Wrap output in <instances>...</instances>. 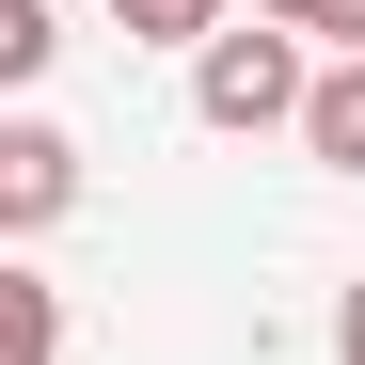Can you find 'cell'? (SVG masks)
Instances as JSON below:
<instances>
[{
  "label": "cell",
  "mask_w": 365,
  "mask_h": 365,
  "mask_svg": "<svg viewBox=\"0 0 365 365\" xmlns=\"http://www.w3.org/2000/svg\"><path fill=\"white\" fill-rule=\"evenodd\" d=\"M48 48H64V32H48V0H0V80H48Z\"/></svg>",
  "instance_id": "6"
},
{
  "label": "cell",
  "mask_w": 365,
  "mask_h": 365,
  "mask_svg": "<svg viewBox=\"0 0 365 365\" xmlns=\"http://www.w3.org/2000/svg\"><path fill=\"white\" fill-rule=\"evenodd\" d=\"M334 365H365V286H349V302H334Z\"/></svg>",
  "instance_id": "8"
},
{
  "label": "cell",
  "mask_w": 365,
  "mask_h": 365,
  "mask_svg": "<svg viewBox=\"0 0 365 365\" xmlns=\"http://www.w3.org/2000/svg\"><path fill=\"white\" fill-rule=\"evenodd\" d=\"M128 48H222V0H111Z\"/></svg>",
  "instance_id": "5"
},
{
  "label": "cell",
  "mask_w": 365,
  "mask_h": 365,
  "mask_svg": "<svg viewBox=\"0 0 365 365\" xmlns=\"http://www.w3.org/2000/svg\"><path fill=\"white\" fill-rule=\"evenodd\" d=\"M255 16H270V32H318V16H334V0H255Z\"/></svg>",
  "instance_id": "9"
},
{
  "label": "cell",
  "mask_w": 365,
  "mask_h": 365,
  "mask_svg": "<svg viewBox=\"0 0 365 365\" xmlns=\"http://www.w3.org/2000/svg\"><path fill=\"white\" fill-rule=\"evenodd\" d=\"M191 111L222 143H255V128H302V111H318V64H302V32H222V48H191Z\"/></svg>",
  "instance_id": "1"
},
{
  "label": "cell",
  "mask_w": 365,
  "mask_h": 365,
  "mask_svg": "<svg viewBox=\"0 0 365 365\" xmlns=\"http://www.w3.org/2000/svg\"><path fill=\"white\" fill-rule=\"evenodd\" d=\"M0 318H16V349H0V365H64V286H48V270L0 286Z\"/></svg>",
  "instance_id": "4"
},
{
  "label": "cell",
  "mask_w": 365,
  "mask_h": 365,
  "mask_svg": "<svg viewBox=\"0 0 365 365\" xmlns=\"http://www.w3.org/2000/svg\"><path fill=\"white\" fill-rule=\"evenodd\" d=\"M302 159H318V175H365V64H318V111H302Z\"/></svg>",
  "instance_id": "3"
},
{
  "label": "cell",
  "mask_w": 365,
  "mask_h": 365,
  "mask_svg": "<svg viewBox=\"0 0 365 365\" xmlns=\"http://www.w3.org/2000/svg\"><path fill=\"white\" fill-rule=\"evenodd\" d=\"M64 207H80V143L48 128V111H16V128H0V222H16V238H48Z\"/></svg>",
  "instance_id": "2"
},
{
  "label": "cell",
  "mask_w": 365,
  "mask_h": 365,
  "mask_svg": "<svg viewBox=\"0 0 365 365\" xmlns=\"http://www.w3.org/2000/svg\"><path fill=\"white\" fill-rule=\"evenodd\" d=\"M318 32H334V64H365V0H334V16H318Z\"/></svg>",
  "instance_id": "7"
}]
</instances>
